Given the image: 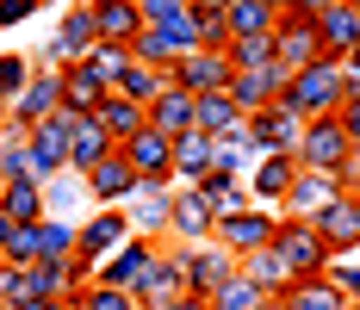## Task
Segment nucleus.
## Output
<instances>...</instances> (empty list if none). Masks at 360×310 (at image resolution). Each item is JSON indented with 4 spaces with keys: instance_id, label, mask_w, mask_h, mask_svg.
Instances as JSON below:
<instances>
[{
    "instance_id": "0e129e2a",
    "label": "nucleus",
    "mask_w": 360,
    "mask_h": 310,
    "mask_svg": "<svg viewBox=\"0 0 360 310\" xmlns=\"http://www.w3.org/2000/svg\"><path fill=\"white\" fill-rule=\"evenodd\" d=\"M87 6H94V0H87Z\"/></svg>"
},
{
    "instance_id": "c85d7f7f",
    "label": "nucleus",
    "mask_w": 360,
    "mask_h": 310,
    "mask_svg": "<svg viewBox=\"0 0 360 310\" xmlns=\"http://www.w3.org/2000/svg\"><path fill=\"white\" fill-rule=\"evenodd\" d=\"M94 118L106 124V137L118 143V149H124V143H131V137H137V131H143V124H149V112H143V105H137V100H124V93H106Z\"/></svg>"
},
{
    "instance_id": "c03bdc74",
    "label": "nucleus",
    "mask_w": 360,
    "mask_h": 310,
    "mask_svg": "<svg viewBox=\"0 0 360 310\" xmlns=\"http://www.w3.org/2000/svg\"><path fill=\"white\" fill-rule=\"evenodd\" d=\"M193 19H199V50H230V19H224V6H199V0H193Z\"/></svg>"
},
{
    "instance_id": "39448f33",
    "label": "nucleus",
    "mask_w": 360,
    "mask_h": 310,
    "mask_svg": "<svg viewBox=\"0 0 360 310\" xmlns=\"http://www.w3.org/2000/svg\"><path fill=\"white\" fill-rule=\"evenodd\" d=\"M168 242H155V236H131L124 248H112L106 261L94 267V279L100 285H118V292H143V279H149V267H155V254H162Z\"/></svg>"
},
{
    "instance_id": "79ce46f5",
    "label": "nucleus",
    "mask_w": 360,
    "mask_h": 310,
    "mask_svg": "<svg viewBox=\"0 0 360 310\" xmlns=\"http://www.w3.org/2000/svg\"><path fill=\"white\" fill-rule=\"evenodd\" d=\"M75 310H143V304H137V292H118V285L87 279V285H81V298H75Z\"/></svg>"
},
{
    "instance_id": "20e7f679",
    "label": "nucleus",
    "mask_w": 360,
    "mask_h": 310,
    "mask_svg": "<svg viewBox=\"0 0 360 310\" xmlns=\"http://www.w3.org/2000/svg\"><path fill=\"white\" fill-rule=\"evenodd\" d=\"M298 137H304V118L286 100L249 112V149L255 155H298Z\"/></svg>"
},
{
    "instance_id": "f257e3e1",
    "label": "nucleus",
    "mask_w": 360,
    "mask_h": 310,
    "mask_svg": "<svg viewBox=\"0 0 360 310\" xmlns=\"http://www.w3.org/2000/svg\"><path fill=\"white\" fill-rule=\"evenodd\" d=\"M348 100V69L335 56H317L304 69H292V87H286V105L298 118H335Z\"/></svg>"
},
{
    "instance_id": "aec40b11",
    "label": "nucleus",
    "mask_w": 360,
    "mask_h": 310,
    "mask_svg": "<svg viewBox=\"0 0 360 310\" xmlns=\"http://www.w3.org/2000/svg\"><path fill=\"white\" fill-rule=\"evenodd\" d=\"M149 131H162V137H186V131H199V100L186 93V87H162V100H149Z\"/></svg>"
},
{
    "instance_id": "8fccbe9b",
    "label": "nucleus",
    "mask_w": 360,
    "mask_h": 310,
    "mask_svg": "<svg viewBox=\"0 0 360 310\" xmlns=\"http://www.w3.org/2000/svg\"><path fill=\"white\" fill-rule=\"evenodd\" d=\"M44 13V0H0V32H13V25H25Z\"/></svg>"
},
{
    "instance_id": "0eeeda50",
    "label": "nucleus",
    "mask_w": 360,
    "mask_h": 310,
    "mask_svg": "<svg viewBox=\"0 0 360 310\" xmlns=\"http://www.w3.org/2000/svg\"><path fill=\"white\" fill-rule=\"evenodd\" d=\"M124 162L137 174V186H155V193L174 186V137H162V131H149V124L124 143Z\"/></svg>"
},
{
    "instance_id": "4468645a",
    "label": "nucleus",
    "mask_w": 360,
    "mask_h": 310,
    "mask_svg": "<svg viewBox=\"0 0 360 310\" xmlns=\"http://www.w3.org/2000/svg\"><path fill=\"white\" fill-rule=\"evenodd\" d=\"M230 50H193V56H180L174 63V87H186L193 100H205V93H224L230 87Z\"/></svg>"
},
{
    "instance_id": "7ed1b4c3",
    "label": "nucleus",
    "mask_w": 360,
    "mask_h": 310,
    "mask_svg": "<svg viewBox=\"0 0 360 310\" xmlns=\"http://www.w3.org/2000/svg\"><path fill=\"white\" fill-rule=\"evenodd\" d=\"M354 162V143L342 131V118H304V137H298V168L317 174H342Z\"/></svg>"
},
{
    "instance_id": "5fc2aeb1",
    "label": "nucleus",
    "mask_w": 360,
    "mask_h": 310,
    "mask_svg": "<svg viewBox=\"0 0 360 310\" xmlns=\"http://www.w3.org/2000/svg\"><path fill=\"white\" fill-rule=\"evenodd\" d=\"M25 310H75V298H37V304H25Z\"/></svg>"
},
{
    "instance_id": "f03ea898",
    "label": "nucleus",
    "mask_w": 360,
    "mask_h": 310,
    "mask_svg": "<svg viewBox=\"0 0 360 310\" xmlns=\"http://www.w3.org/2000/svg\"><path fill=\"white\" fill-rule=\"evenodd\" d=\"M274 248H280V261L292 267V279H323L329 261H335V254L323 248V236H317V224H304V217H280Z\"/></svg>"
},
{
    "instance_id": "a211bd4d",
    "label": "nucleus",
    "mask_w": 360,
    "mask_h": 310,
    "mask_svg": "<svg viewBox=\"0 0 360 310\" xmlns=\"http://www.w3.org/2000/svg\"><path fill=\"white\" fill-rule=\"evenodd\" d=\"M274 44H280V63H286V69H304V63H317V56H323L317 19H304V13H280V25H274Z\"/></svg>"
},
{
    "instance_id": "864d4df0",
    "label": "nucleus",
    "mask_w": 360,
    "mask_h": 310,
    "mask_svg": "<svg viewBox=\"0 0 360 310\" xmlns=\"http://www.w3.org/2000/svg\"><path fill=\"white\" fill-rule=\"evenodd\" d=\"M168 310H212V298H193V292H186V298H174Z\"/></svg>"
},
{
    "instance_id": "e2e57ef3",
    "label": "nucleus",
    "mask_w": 360,
    "mask_h": 310,
    "mask_svg": "<svg viewBox=\"0 0 360 310\" xmlns=\"http://www.w3.org/2000/svg\"><path fill=\"white\" fill-rule=\"evenodd\" d=\"M348 310H360V304H348Z\"/></svg>"
},
{
    "instance_id": "de8ad7c7",
    "label": "nucleus",
    "mask_w": 360,
    "mask_h": 310,
    "mask_svg": "<svg viewBox=\"0 0 360 310\" xmlns=\"http://www.w3.org/2000/svg\"><path fill=\"white\" fill-rule=\"evenodd\" d=\"M186 6H193V0H137L143 25H174V19H186Z\"/></svg>"
},
{
    "instance_id": "603ef678",
    "label": "nucleus",
    "mask_w": 360,
    "mask_h": 310,
    "mask_svg": "<svg viewBox=\"0 0 360 310\" xmlns=\"http://www.w3.org/2000/svg\"><path fill=\"white\" fill-rule=\"evenodd\" d=\"M274 6H280V13H304V19H317V13H323V0H274Z\"/></svg>"
},
{
    "instance_id": "473e14b6",
    "label": "nucleus",
    "mask_w": 360,
    "mask_h": 310,
    "mask_svg": "<svg viewBox=\"0 0 360 310\" xmlns=\"http://www.w3.org/2000/svg\"><path fill=\"white\" fill-rule=\"evenodd\" d=\"M280 304L286 310H348V298L329 285V273L323 279H292L286 292H280Z\"/></svg>"
},
{
    "instance_id": "f3484780",
    "label": "nucleus",
    "mask_w": 360,
    "mask_h": 310,
    "mask_svg": "<svg viewBox=\"0 0 360 310\" xmlns=\"http://www.w3.org/2000/svg\"><path fill=\"white\" fill-rule=\"evenodd\" d=\"M317 37H323V56L335 63H348L360 50V13L348 0H323V13H317Z\"/></svg>"
},
{
    "instance_id": "423d86ee",
    "label": "nucleus",
    "mask_w": 360,
    "mask_h": 310,
    "mask_svg": "<svg viewBox=\"0 0 360 310\" xmlns=\"http://www.w3.org/2000/svg\"><path fill=\"white\" fill-rule=\"evenodd\" d=\"M274 230H280V211L249 205V211H230V217H217L212 242H217V248H230V254L243 261V254H255V248H267V242H274Z\"/></svg>"
},
{
    "instance_id": "e433bc0d",
    "label": "nucleus",
    "mask_w": 360,
    "mask_h": 310,
    "mask_svg": "<svg viewBox=\"0 0 360 310\" xmlns=\"http://www.w3.org/2000/svg\"><path fill=\"white\" fill-rule=\"evenodd\" d=\"M168 81H174V75H162V69H149V63L131 56V69L118 75V87H112V93H124V100H137V105L149 112V100H162V87H168Z\"/></svg>"
},
{
    "instance_id": "9b49d317",
    "label": "nucleus",
    "mask_w": 360,
    "mask_h": 310,
    "mask_svg": "<svg viewBox=\"0 0 360 310\" xmlns=\"http://www.w3.org/2000/svg\"><path fill=\"white\" fill-rule=\"evenodd\" d=\"M217 211L199 199V186H174V217H168V248H199L212 242Z\"/></svg>"
},
{
    "instance_id": "6e6d98bb",
    "label": "nucleus",
    "mask_w": 360,
    "mask_h": 310,
    "mask_svg": "<svg viewBox=\"0 0 360 310\" xmlns=\"http://www.w3.org/2000/svg\"><path fill=\"white\" fill-rule=\"evenodd\" d=\"M6 236H13V217L0 211V254H6Z\"/></svg>"
},
{
    "instance_id": "5701e85b",
    "label": "nucleus",
    "mask_w": 360,
    "mask_h": 310,
    "mask_svg": "<svg viewBox=\"0 0 360 310\" xmlns=\"http://www.w3.org/2000/svg\"><path fill=\"white\" fill-rule=\"evenodd\" d=\"M342 186H335V174H317V168H298V180H292V193H286V205H280V217H317V211L335 199Z\"/></svg>"
},
{
    "instance_id": "4d7b16f0",
    "label": "nucleus",
    "mask_w": 360,
    "mask_h": 310,
    "mask_svg": "<svg viewBox=\"0 0 360 310\" xmlns=\"http://www.w3.org/2000/svg\"><path fill=\"white\" fill-rule=\"evenodd\" d=\"M6 112H13V100H6V93H0V124H6Z\"/></svg>"
},
{
    "instance_id": "58836bf2",
    "label": "nucleus",
    "mask_w": 360,
    "mask_h": 310,
    "mask_svg": "<svg viewBox=\"0 0 360 310\" xmlns=\"http://www.w3.org/2000/svg\"><path fill=\"white\" fill-rule=\"evenodd\" d=\"M131 56H137V63H149V69H162V75H174L180 44L162 32V25H143V32H137V44H131Z\"/></svg>"
},
{
    "instance_id": "bb28decb",
    "label": "nucleus",
    "mask_w": 360,
    "mask_h": 310,
    "mask_svg": "<svg viewBox=\"0 0 360 310\" xmlns=\"http://www.w3.org/2000/svg\"><path fill=\"white\" fill-rule=\"evenodd\" d=\"M56 75H63V105H69V112H81V118H94V112H100V100L112 93V87L87 69V63H69V69H56Z\"/></svg>"
},
{
    "instance_id": "f704fd0d",
    "label": "nucleus",
    "mask_w": 360,
    "mask_h": 310,
    "mask_svg": "<svg viewBox=\"0 0 360 310\" xmlns=\"http://www.w3.org/2000/svg\"><path fill=\"white\" fill-rule=\"evenodd\" d=\"M75 254H81V224L44 217L37 224V261H75Z\"/></svg>"
},
{
    "instance_id": "6e6552de",
    "label": "nucleus",
    "mask_w": 360,
    "mask_h": 310,
    "mask_svg": "<svg viewBox=\"0 0 360 310\" xmlns=\"http://www.w3.org/2000/svg\"><path fill=\"white\" fill-rule=\"evenodd\" d=\"M131 236H137V230H131V211L124 205H94L87 217H81V261L100 267L112 248H124Z\"/></svg>"
},
{
    "instance_id": "b1692460",
    "label": "nucleus",
    "mask_w": 360,
    "mask_h": 310,
    "mask_svg": "<svg viewBox=\"0 0 360 310\" xmlns=\"http://www.w3.org/2000/svg\"><path fill=\"white\" fill-rule=\"evenodd\" d=\"M131 230L137 236H155V242H168V217H174V186L168 193H155V186H137V199H131Z\"/></svg>"
},
{
    "instance_id": "7c9ffc66",
    "label": "nucleus",
    "mask_w": 360,
    "mask_h": 310,
    "mask_svg": "<svg viewBox=\"0 0 360 310\" xmlns=\"http://www.w3.org/2000/svg\"><path fill=\"white\" fill-rule=\"evenodd\" d=\"M236 267H243V273H249L255 285L267 292V298H280V292H286V285H292V267H286V261H280V248H274V242H267V248H255V254H243Z\"/></svg>"
},
{
    "instance_id": "a18cd8bd",
    "label": "nucleus",
    "mask_w": 360,
    "mask_h": 310,
    "mask_svg": "<svg viewBox=\"0 0 360 310\" xmlns=\"http://www.w3.org/2000/svg\"><path fill=\"white\" fill-rule=\"evenodd\" d=\"M32 56H19V50H6V56H0V93H6V100H19V93H25V87H32Z\"/></svg>"
},
{
    "instance_id": "2eb2a0df",
    "label": "nucleus",
    "mask_w": 360,
    "mask_h": 310,
    "mask_svg": "<svg viewBox=\"0 0 360 310\" xmlns=\"http://www.w3.org/2000/svg\"><path fill=\"white\" fill-rule=\"evenodd\" d=\"M292 180H298V155H255L249 199H255V205H267V211H280V205H286V193H292Z\"/></svg>"
},
{
    "instance_id": "052dcab7",
    "label": "nucleus",
    "mask_w": 360,
    "mask_h": 310,
    "mask_svg": "<svg viewBox=\"0 0 360 310\" xmlns=\"http://www.w3.org/2000/svg\"><path fill=\"white\" fill-rule=\"evenodd\" d=\"M0 193H6V174H0Z\"/></svg>"
},
{
    "instance_id": "37998d69",
    "label": "nucleus",
    "mask_w": 360,
    "mask_h": 310,
    "mask_svg": "<svg viewBox=\"0 0 360 310\" xmlns=\"http://www.w3.org/2000/svg\"><path fill=\"white\" fill-rule=\"evenodd\" d=\"M267 63H280L274 32L267 37H236V44H230V69H267Z\"/></svg>"
},
{
    "instance_id": "4be33fe9",
    "label": "nucleus",
    "mask_w": 360,
    "mask_h": 310,
    "mask_svg": "<svg viewBox=\"0 0 360 310\" xmlns=\"http://www.w3.org/2000/svg\"><path fill=\"white\" fill-rule=\"evenodd\" d=\"M174 298H186L180 248H162V254H155V267H149V279H143V292H137V304H143V310H168Z\"/></svg>"
},
{
    "instance_id": "1a4fd4ad",
    "label": "nucleus",
    "mask_w": 360,
    "mask_h": 310,
    "mask_svg": "<svg viewBox=\"0 0 360 310\" xmlns=\"http://www.w3.org/2000/svg\"><path fill=\"white\" fill-rule=\"evenodd\" d=\"M311 224H317V236H323V248L335 254V261L360 254V193H335Z\"/></svg>"
},
{
    "instance_id": "4c0bfd02",
    "label": "nucleus",
    "mask_w": 360,
    "mask_h": 310,
    "mask_svg": "<svg viewBox=\"0 0 360 310\" xmlns=\"http://www.w3.org/2000/svg\"><path fill=\"white\" fill-rule=\"evenodd\" d=\"M0 211H6L13 224H44V186H37V180H6Z\"/></svg>"
},
{
    "instance_id": "680f3d73",
    "label": "nucleus",
    "mask_w": 360,
    "mask_h": 310,
    "mask_svg": "<svg viewBox=\"0 0 360 310\" xmlns=\"http://www.w3.org/2000/svg\"><path fill=\"white\" fill-rule=\"evenodd\" d=\"M348 6H354V13H360V0H348Z\"/></svg>"
},
{
    "instance_id": "3c124183",
    "label": "nucleus",
    "mask_w": 360,
    "mask_h": 310,
    "mask_svg": "<svg viewBox=\"0 0 360 310\" xmlns=\"http://www.w3.org/2000/svg\"><path fill=\"white\" fill-rule=\"evenodd\" d=\"M335 118H342V131H348V143H354V155H360V93H354V100H342Z\"/></svg>"
},
{
    "instance_id": "09e8293b",
    "label": "nucleus",
    "mask_w": 360,
    "mask_h": 310,
    "mask_svg": "<svg viewBox=\"0 0 360 310\" xmlns=\"http://www.w3.org/2000/svg\"><path fill=\"white\" fill-rule=\"evenodd\" d=\"M329 285H335L348 304H360V261H329Z\"/></svg>"
},
{
    "instance_id": "ddd939ff",
    "label": "nucleus",
    "mask_w": 360,
    "mask_h": 310,
    "mask_svg": "<svg viewBox=\"0 0 360 310\" xmlns=\"http://www.w3.org/2000/svg\"><path fill=\"white\" fill-rule=\"evenodd\" d=\"M75 124H81V112H69V105H56L50 118H37V124H32V155L44 162V174H63V168H69Z\"/></svg>"
},
{
    "instance_id": "a878e982",
    "label": "nucleus",
    "mask_w": 360,
    "mask_h": 310,
    "mask_svg": "<svg viewBox=\"0 0 360 310\" xmlns=\"http://www.w3.org/2000/svg\"><path fill=\"white\" fill-rule=\"evenodd\" d=\"M212 162H217V143L205 137V131L174 137V186H199V180L212 174Z\"/></svg>"
},
{
    "instance_id": "a19ab883",
    "label": "nucleus",
    "mask_w": 360,
    "mask_h": 310,
    "mask_svg": "<svg viewBox=\"0 0 360 310\" xmlns=\"http://www.w3.org/2000/svg\"><path fill=\"white\" fill-rule=\"evenodd\" d=\"M81 63H87V69L100 75L106 87H118V75L131 69V44H94V50H87Z\"/></svg>"
},
{
    "instance_id": "6ab92c4d",
    "label": "nucleus",
    "mask_w": 360,
    "mask_h": 310,
    "mask_svg": "<svg viewBox=\"0 0 360 310\" xmlns=\"http://www.w3.org/2000/svg\"><path fill=\"white\" fill-rule=\"evenodd\" d=\"M199 131H205L212 143H249V112L230 100V87L199 100Z\"/></svg>"
},
{
    "instance_id": "c9c22d12",
    "label": "nucleus",
    "mask_w": 360,
    "mask_h": 310,
    "mask_svg": "<svg viewBox=\"0 0 360 310\" xmlns=\"http://www.w3.org/2000/svg\"><path fill=\"white\" fill-rule=\"evenodd\" d=\"M274 69V63H267ZM267 69H236L230 75V100L243 105V112H261V105H274L280 100V87H274V75Z\"/></svg>"
},
{
    "instance_id": "dca6fc26",
    "label": "nucleus",
    "mask_w": 360,
    "mask_h": 310,
    "mask_svg": "<svg viewBox=\"0 0 360 310\" xmlns=\"http://www.w3.org/2000/svg\"><path fill=\"white\" fill-rule=\"evenodd\" d=\"M81 180H87V199H94V205H131V199H137V174L124 162V149H112L106 162L87 168Z\"/></svg>"
},
{
    "instance_id": "cd10ccee",
    "label": "nucleus",
    "mask_w": 360,
    "mask_h": 310,
    "mask_svg": "<svg viewBox=\"0 0 360 310\" xmlns=\"http://www.w3.org/2000/svg\"><path fill=\"white\" fill-rule=\"evenodd\" d=\"M112 149H118V143L106 137V124H100V118H81V124H75V143H69V174L100 168Z\"/></svg>"
},
{
    "instance_id": "2f4dec72",
    "label": "nucleus",
    "mask_w": 360,
    "mask_h": 310,
    "mask_svg": "<svg viewBox=\"0 0 360 310\" xmlns=\"http://www.w3.org/2000/svg\"><path fill=\"white\" fill-rule=\"evenodd\" d=\"M81 199H87V180H81V174H50V180H44V217H69V224H81V217H75V211H81Z\"/></svg>"
},
{
    "instance_id": "49530a36",
    "label": "nucleus",
    "mask_w": 360,
    "mask_h": 310,
    "mask_svg": "<svg viewBox=\"0 0 360 310\" xmlns=\"http://www.w3.org/2000/svg\"><path fill=\"white\" fill-rule=\"evenodd\" d=\"M0 261H6V267H37V224H13Z\"/></svg>"
},
{
    "instance_id": "72a5a7b5",
    "label": "nucleus",
    "mask_w": 360,
    "mask_h": 310,
    "mask_svg": "<svg viewBox=\"0 0 360 310\" xmlns=\"http://www.w3.org/2000/svg\"><path fill=\"white\" fill-rule=\"evenodd\" d=\"M199 199L217 211V217H230V211H249V180H236V174H205L199 180Z\"/></svg>"
},
{
    "instance_id": "c756f323",
    "label": "nucleus",
    "mask_w": 360,
    "mask_h": 310,
    "mask_svg": "<svg viewBox=\"0 0 360 310\" xmlns=\"http://www.w3.org/2000/svg\"><path fill=\"white\" fill-rule=\"evenodd\" d=\"M224 19H230V44H236V37H267L280 25V6H274V0H230Z\"/></svg>"
},
{
    "instance_id": "393cba45",
    "label": "nucleus",
    "mask_w": 360,
    "mask_h": 310,
    "mask_svg": "<svg viewBox=\"0 0 360 310\" xmlns=\"http://www.w3.org/2000/svg\"><path fill=\"white\" fill-rule=\"evenodd\" d=\"M94 32H100V44H137V32H143L137 0H94Z\"/></svg>"
},
{
    "instance_id": "ea45409f",
    "label": "nucleus",
    "mask_w": 360,
    "mask_h": 310,
    "mask_svg": "<svg viewBox=\"0 0 360 310\" xmlns=\"http://www.w3.org/2000/svg\"><path fill=\"white\" fill-rule=\"evenodd\" d=\"M261 304H267V292H261V285H255L243 267H236V273H230V279L212 292V310H261Z\"/></svg>"
},
{
    "instance_id": "9d476101",
    "label": "nucleus",
    "mask_w": 360,
    "mask_h": 310,
    "mask_svg": "<svg viewBox=\"0 0 360 310\" xmlns=\"http://www.w3.org/2000/svg\"><path fill=\"white\" fill-rule=\"evenodd\" d=\"M100 44V32H94V6L87 0H75L69 13L56 19V37H50V50H44V63L50 69H69V63H81L87 50Z\"/></svg>"
},
{
    "instance_id": "13d9d810",
    "label": "nucleus",
    "mask_w": 360,
    "mask_h": 310,
    "mask_svg": "<svg viewBox=\"0 0 360 310\" xmlns=\"http://www.w3.org/2000/svg\"><path fill=\"white\" fill-rule=\"evenodd\" d=\"M261 310H286V304H280V298H267V304H261Z\"/></svg>"
},
{
    "instance_id": "bf43d9fd",
    "label": "nucleus",
    "mask_w": 360,
    "mask_h": 310,
    "mask_svg": "<svg viewBox=\"0 0 360 310\" xmlns=\"http://www.w3.org/2000/svg\"><path fill=\"white\" fill-rule=\"evenodd\" d=\"M199 6H230V0H199Z\"/></svg>"
},
{
    "instance_id": "412c9836",
    "label": "nucleus",
    "mask_w": 360,
    "mask_h": 310,
    "mask_svg": "<svg viewBox=\"0 0 360 310\" xmlns=\"http://www.w3.org/2000/svg\"><path fill=\"white\" fill-rule=\"evenodd\" d=\"M56 105H63V75H56V69H37V75H32V87L13 100V112H6V118H13L19 131H32L37 118H50Z\"/></svg>"
},
{
    "instance_id": "f8f14e48",
    "label": "nucleus",
    "mask_w": 360,
    "mask_h": 310,
    "mask_svg": "<svg viewBox=\"0 0 360 310\" xmlns=\"http://www.w3.org/2000/svg\"><path fill=\"white\" fill-rule=\"evenodd\" d=\"M180 273H186V292H193V298H212L217 285L236 273V254H230V248H217V242L180 248Z\"/></svg>"
}]
</instances>
